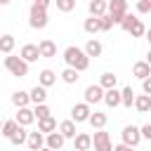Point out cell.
<instances>
[{"label":"cell","mask_w":151,"mask_h":151,"mask_svg":"<svg viewBox=\"0 0 151 151\" xmlns=\"http://www.w3.org/2000/svg\"><path fill=\"white\" fill-rule=\"evenodd\" d=\"M71 151H78V149H76V146H73V149H71Z\"/></svg>","instance_id":"7dc6e473"},{"label":"cell","mask_w":151,"mask_h":151,"mask_svg":"<svg viewBox=\"0 0 151 151\" xmlns=\"http://www.w3.org/2000/svg\"><path fill=\"white\" fill-rule=\"evenodd\" d=\"M17 120H19V125H31L33 120H35V113H33V109H28V106H21L19 111H17Z\"/></svg>","instance_id":"9a60e30c"},{"label":"cell","mask_w":151,"mask_h":151,"mask_svg":"<svg viewBox=\"0 0 151 151\" xmlns=\"http://www.w3.org/2000/svg\"><path fill=\"white\" fill-rule=\"evenodd\" d=\"M64 142H66V137H64L59 130H54V132L47 134V146H50L52 151H59V149L64 146Z\"/></svg>","instance_id":"2e32d148"},{"label":"cell","mask_w":151,"mask_h":151,"mask_svg":"<svg viewBox=\"0 0 151 151\" xmlns=\"http://www.w3.org/2000/svg\"><path fill=\"white\" fill-rule=\"evenodd\" d=\"M120 137H123V142L130 144V146H137V144L144 139V137H142V127H137V125H125L123 132H120Z\"/></svg>","instance_id":"8992f818"},{"label":"cell","mask_w":151,"mask_h":151,"mask_svg":"<svg viewBox=\"0 0 151 151\" xmlns=\"http://www.w3.org/2000/svg\"><path fill=\"white\" fill-rule=\"evenodd\" d=\"M92 146H94V151H113L111 137H109V132H106L104 127L94 132V137H92Z\"/></svg>","instance_id":"5b68a950"},{"label":"cell","mask_w":151,"mask_h":151,"mask_svg":"<svg viewBox=\"0 0 151 151\" xmlns=\"http://www.w3.org/2000/svg\"><path fill=\"white\" fill-rule=\"evenodd\" d=\"M134 21H137V17H134V14H127V17L123 19V24H120V26H123V31H125V33H130V28H132V24H134Z\"/></svg>","instance_id":"8d00e7d4"},{"label":"cell","mask_w":151,"mask_h":151,"mask_svg":"<svg viewBox=\"0 0 151 151\" xmlns=\"http://www.w3.org/2000/svg\"><path fill=\"white\" fill-rule=\"evenodd\" d=\"M73 146H76L78 151H87V149L92 146V134H87V132H78L76 139H73Z\"/></svg>","instance_id":"e0dca14e"},{"label":"cell","mask_w":151,"mask_h":151,"mask_svg":"<svg viewBox=\"0 0 151 151\" xmlns=\"http://www.w3.org/2000/svg\"><path fill=\"white\" fill-rule=\"evenodd\" d=\"M132 73L139 78V80H144V78H149L151 76V64L144 59V61H137L134 66H132Z\"/></svg>","instance_id":"ac0fdd59"},{"label":"cell","mask_w":151,"mask_h":151,"mask_svg":"<svg viewBox=\"0 0 151 151\" xmlns=\"http://www.w3.org/2000/svg\"><path fill=\"white\" fill-rule=\"evenodd\" d=\"M146 31H149V28L142 24V19H137V21L132 24V28H130V35H132V38H142V35H146Z\"/></svg>","instance_id":"d6a6232c"},{"label":"cell","mask_w":151,"mask_h":151,"mask_svg":"<svg viewBox=\"0 0 151 151\" xmlns=\"http://www.w3.org/2000/svg\"><path fill=\"white\" fill-rule=\"evenodd\" d=\"M50 2H52V0H33V5H38V7H42V9H47Z\"/></svg>","instance_id":"b9f144b4"},{"label":"cell","mask_w":151,"mask_h":151,"mask_svg":"<svg viewBox=\"0 0 151 151\" xmlns=\"http://www.w3.org/2000/svg\"><path fill=\"white\" fill-rule=\"evenodd\" d=\"M134 109L139 111V113H149L151 111V94H137V99H134Z\"/></svg>","instance_id":"ffe728a7"},{"label":"cell","mask_w":151,"mask_h":151,"mask_svg":"<svg viewBox=\"0 0 151 151\" xmlns=\"http://www.w3.org/2000/svg\"><path fill=\"white\" fill-rule=\"evenodd\" d=\"M64 61H66V66H73V68H78V71H87V66H90L87 52L80 50V47H76V45H68V47L64 50Z\"/></svg>","instance_id":"6da1fadb"},{"label":"cell","mask_w":151,"mask_h":151,"mask_svg":"<svg viewBox=\"0 0 151 151\" xmlns=\"http://www.w3.org/2000/svg\"><path fill=\"white\" fill-rule=\"evenodd\" d=\"M104 94H106V90L97 83V85H87L85 87V101L92 106V104H99V101H104Z\"/></svg>","instance_id":"ba28073f"},{"label":"cell","mask_w":151,"mask_h":151,"mask_svg":"<svg viewBox=\"0 0 151 151\" xmlns=\"http://www.w3.org/2000/svg\"><path fill=\"white\" fill-rule=\"evenodd\" d=\"M40 151H52V149H50V146H45V149H40Z\"/></svg>","instance_id":"bcb514c9"},{"label":"cell","mask_w":151,"mask_h":151,"mask_svg":"<svg viewBox=\"0 0 151 151\" xmlns=\"http://www.w3.org/2000/svg\"><path fill=\"white\" fill-rule=\"evenodd\" d=\"M19 57H24L28 64H31V61H38V59H42V54H40V47H38V45H31V42L21 47Z\"/></svg>","instance_id":"30bf717a"},{"label":"cell","mask_w":151,"mask_h":151,"mask_svg":"<svg viewBox=\"0 0 151 151\" xmlns=\"http://www.w3.org/2000/svg\"><path fill=\"white\" fill-rule=\"evenodd\" d=\"M38 83H40V85H45V87H50V85H54V83H57V73H54V71H50V68H42V71H40V76H38Z\"/></svg>","instance_id":"cb8c5ba5"},{"label":"cell","mask_w":151,"mask_h":151,"mask_svg":"<svg viewBox=\"0 0 151 151\" xmlns=\"http://www.w3.org/2000/svg\"><path fill=\"white\" fill-rule=\"evenodd\" d=\"M28 149L31 151H40V149H45L47 146V134L45 132H40V130H35V132H31L28 134Z\"/></svg>","instance_id":"9c48e42d"},{"label":"cell","mask_w":151,"mask_h":151,"mask_svg":"<svg viewBox=\"0 0 151 151\" xmlns=\"http://www.w3.org/2000/svg\"><path fill=\"white\" fill-rule=\"evenodd\" d=\"M120 92H123V106L125 109H132L134 106V99H137V94L132 92V87H123Z\"/></svg>","instance_id":"4dcf8cb0"},{"label":"cell","mask_w":151,"mask_h":151,"mask_svg":"<svg viewBox=\"0 0 151 151\" xmlns=\"http://www.w3.org/2000/svg\"><path fill=\"white\" fill-rule=\"evenodd\" d=\"M31 101H33V104H45V101H47V87L38 83V85L31 90Z\"/></svg>","instance_id":"d6986e66"},{"label":"cell","mask_w":151,"mask_h":151,"mask_svg":"<svg viewBox=\"0 0 151 151\" xmlns=\"http://www.w3.org/2000/svg\"><path fill=\"white\" fill-rule=\"evenodd\" d=\"M142 90H144V92H146V94H151V76H149V78H144V80H142Z\"/></svg>","instance_id":"ab89813d"},{"label":"cell","mask_w":151,"mask_h":151,"mask_svg":"<svg viewBox=\"0 0 151 151\" xmlns=\"http://www.w3.org/2000/svg\"><path fill=\"white\" fill-rule=\"evenodd\" d=\"M59 12H73L76 9V0H54Z\"/></svg>","instance_id":"e575fe53"},{"label":"cell","mask_w":151,"mask_h":151,"mask_svg":"<svg viewBox=\"0 0 151 151\" xmlns=\"http://www.w3.org/2000/svg\"><path fill=\"white\" fill-rule=\"evenodd\" d=\"M28 134H31V132H26V125H19V130L12 134V139H9V142H12L14 146H21V144H26V142H28Z\"/></svg>","instance_id":"d4e9b609"},{"label":"cell","mask_w":151,"mask_h":151,"mask_svg":"<svg viewBox=\"0 0 151 151\" xmlns=\"http://www.w3.org/2000/svg\"><path fill=\"white\" fill-rule=\"evenodd\" d=\"M132 149H134V146H130V144H125V142L118 144V146H113V151H132Z\"/></svg>","instance_id":"60d3db41"},{"label":"cell","mask_w":151,"mask_h":151,"mask_svg":"<svg viewBox=\"0 0 151 151\" xmlns=\"http://www.w3.org/2000/svg\"><path fill=\"white\" fill-rule=\"evenodd\" d=\"M106 120H109V118H106V113H101V111H94V113L90 116V120H87V123H90L94 130H101V127L106 125Z\"/></svg>","instance_id":"4316f807"},{"label":"cell","mask_w":151,"mask_h":151,"mask_svg":"<svg viewBox=\"0 0 151 151\" xmlns=\"http://www.w3.org/2000/svg\"><path fill=\"white\" fill-rule=\"evenodd\" d=\"M99 24H101V31H111V28H113V19H111V14L106 12L104 17H99Z\"/></svg>","instance_id":"d590c367"},{"label":"cell","mask_w":151,"mask_h":151,"mask_svg":"<svg viewBox=\"0 0 151 151\" xmlns=\"http://www.w3.org/2000/svg\"><path fill=\"white\" fill-rule=\"evenodd\" d=\"M146 40H149V45H151V28L146 31Z\"/></svg>","instance_id":"7bdbcfd3"},{"label":"cell","mask_w":151,"mask_h":151,"mask_svg":"<svg viewBox=\"0 0 151 151\" xmlns=\"http://www.w3.org/2000/svg\"><path fill=\"white\" fill-rule=\"evenodd\" d=\"M47 9L38 7V5H31V12H28V24L31 28H45L47 26Z\"/></svg>","instance_id":"3957f363"},{"label":"cell","mask_w":151,"mask_h":151,"mask_svg":"<svg viewBox=\"0 0 151 151\" xmlns=\"http://www.w3.org/2000/svg\"><path fill=\"white\" fill-rule=\"evenodd\" d=\"M38 47H40V54H42V59H52V57H57V45L52 42V40H40L38 42Z\"/></svg>","instance_id":"5bb4252c"},{"label":"cell","mask_w":151,"mask_h":151,"mask_svg":"<svg viewBox=\"0 0 151 151\" xmlns=\"http://www.w3.org/2000/svg\"><path fill=\"white\" fill-rule=\"evenodd\" d=\"M9 2H12V0H0V5H9Z\"/></svg>","instance_id":"ee69618b"},{"label":"cell","mask_w":151,"mask_h":151,"mask_svg":"<svg viewBox=\"0 0 151 151\" xmlns=\"http://www.w3.org/2000/svg\"><path fill=\"white\" fill-rule=\"evenodd\" d=\"M85 52H87V57H101V52H104V45L99 42V40H87V45H85Z\"/></svg>","instance_id":"603a6c76"},{"label":"cell","mask_w":151,"mask_h":151,"mask_svg":"<svg viewBox=\"0 0 151 151\" xmlns=\"http://www.w3.org/2000/svg\"><path fill=\"white\" fill-rule=\"evenodd\" d=\"M78 78H80V71H78V68H73V66H66V68L61 71V80H64L66 85L78 83Z\"/></svg>","instance_id":"44dd1931"},{"label":"cell","mask_w":151,"mask_h":151,"mask_svg":"<svg viewBox=\"0 0 151 151\" xmlns=\"http://www.w3.org/2000/svg\"><path fill=\"white\" fill-rule=\"evenodd\" d=\"M146 2H149V5H151V0H146Z\"/></svg>","instance_id":"c3c4849f"},{"label":"cell","mask_w":151,"mask_h":151,"mask_svg":"<svg viewBox=\"0 0 151 151\" xmlns=\"http://www.w3.org/2000/svg\"><path fill=\"white\" fill-rule=\"evenodd\" d=\"M142 137H144V139H151V123L142 125Z\"/></svg>","instance_id":"f35d334b"},{"label":"cell","mask_w":151,"mask_h":151,"mask_svg":"<svg viewBox=\"0 0 151 151\" xmlns=\"http://www.w3.org/2000/svg\"><path fill=\"white\" fill-rule=\"evenodd\" d=\"M83 28H85V33H90V35H94V33H99V31H101V24H99V17H90V19H85V24H83Z\"/></svg>","instance_id":"484cf974"},{"label":"cell","mask_w":151,"mask_h":151,"mask_svg":"<svg viewBox=\"0 0 151 151\" xmlns=\"http://www.w3.org/2000/svg\"><path fill=\"white\" fill-rule=\"evenodd\" d=\"M28 101H31V92L17 90V92L12 94V104H14L17 109H21V106H28Z\"/></svg>","instance_id":"7402d4cb"},{"label":"cell","mask_w":151,"mask_h":151,"mask_svg":"<svg viewBox=\"0 0 151 151\" xmlns=\"http://www.w3.org/2000/svg\"><path fill=\"white\" fill-rule=\"evenodd\" d=\"M137 12H139V14H149V12H151V5H149L146 0H139V2H137Z\"/></svg>","instance_id":"74e56055"},{"label":"cell","mask_w":151,"mask_h":151,"mask_svg":"<svg viewBox=\"0 0 151 151\" xmlns=\"http://www.w3.org/2000/svg\"><path fill=\"white\" fill-rule=\"evenodd\" d=\"M116 83H118V78H116L113 73H101V78H99V85H101L104 90H111V87H116Z\"/></svg>","instance_id":"1f68e13d"},{"label":"cell","mask_w":151,"mask_h":151,"mask_svg":"<svg viewBox=\"0 0 151 151\" xmlns=\"http://www.w3.org/2000/svg\"><path fill=\"white\" fill-rule=\"evenodd\" d=\"M109 14L113 24H123V19L127 17V0H109Z\"/></svg>","instance_id":"277c9868"},{"label":"cell","mask_w":151,"mask_h":151,"mask_svg":"<svg viewBox=\"0 0 151 151\" xmlns=\"http://www.w3.org/2000/svg\"><path fill=\"white\" fill-rule=\"evenodd\" d=\"M146 61H149V64H151V50H149V54H146Z\"/></svg>","instance_id":"f6af8a7d"},{"label":"cell","mask_w":151,"mask_h":151,"mask_svg":"<svg viewBox=\"0 0 151 151\" xmlns=\"http://www.w3.org/2000/svg\"><path fill=\"white\" fill-rule=\"evenodd\" d=\"M104 104H106V106H111V109L120 106V104H123V92H118L116 87L106 90V94H104Z\"/></svg>","instance_id":"8fae6325"},{"label":"cell","mask_w":151,"mask_h":151,"mask_svg":"<svg viewBox=\"0 0 151 151\" xmlns=\"http://www.w3.org/2000/svg\"><path fill=\"white\" fill-rule=\"evenodd\" d=\"M59 132H61L66 139H76V134H78V130H76V120H73V118L61 120V123H59Z\"/></svg>","instance_id":"4fadbf2b"},{"label":"cell","mask_w":151,"mask_h":151,"mask_svg":"<svg viewBox=\"0 0 151 151\" xmlns=\"http://www.w3.org/2000/svg\"><path fill=\"white\" fill-rule=\"evenodd\" d=\"M12 50H14V35H2L0 38V52L2 54H12Z\"/></svg>","instance_id":"f546056e"},{"label":"cell","mask_w":151,"mask_h":151,"mask_svg":"<svg viewBox=\"0 0 151 151\" xmlns=\"http://www.w3.org/2000/svg\"><path fill=\"white\" fill-rule=\"evenodd\" d=\"M38 130L45 132V134H50V132L57 130V120H54L52 116H50V118H42V120H38Z\"/></svg>","instance_id":"83f0119b"},{"label":"cell","mask_w":151,"mask_h":151,"mask_svg":"<svg viewBox=\"0 0 151 151\" xmlns=\"http://www.w3.org/2000/svg\"><path fill=\"white\" fill-rule=\"evenodd\" d=\"M33 113H35V118H38V120H42V118H50V116H52V111H50V106H47V104H35Z\"/></svg>","instance_id":"836d02e7"},{"label":"cell","mask_w":151,"mask_h":151,"mask_svg":"<svg viewBox=\"0 0 151 151\" xmlns=\"http://www.w3.org/2000/svg\"><path fill=\"white\" fill-rule=\"evenodd\" d=\"M87 9H90V17H104L109 12V2L106 0H90Z\"/></svg>","instance_id":"7c38bea8"},{"label":"cell","mask_w":151,"mask_h":151,"mask_svg":"<svg viewBox=\"0 0 151 151\" xmlns=\"http://www.w3.org/2000/svg\"><path fill=\"white\" fill-rule=\"evenodd\" d=\"M90 116H92V109H90V104H87V101L73 104V109H71V118H73L76 123H87V120H90Z\"/></svg>","instance_id":"52a82bcc"},{"label":"cell","mask_w":151,"mask_h":151,"mask_svg":"<svg viewBox=\"0 0 151 151\" xmlns=\"http://www.w3.org/2000/svg\"><path fill=\"white\" fill-rule=\"evenodd\" d=\"M17 130H19V120H17V118L2 123V137H5V139H12V134H14Z\"/></svg>","instance_id":"f1b7e54d"},{"label":"cell","mask_w":151,"mask_h":151,"mask_svg":"<svg viewBox=\"0 0 151 151\" xmlns=\"http://www.w3.org/2000/svg\"><path fill=\"white\" fill-rule=\"evenodd\" d=\"M5 68L17 76V78H26L28 76V61L24 57H12V54H5Z\"/></svg>","instance_id":"7a4b0ae2"}]
</instances>
